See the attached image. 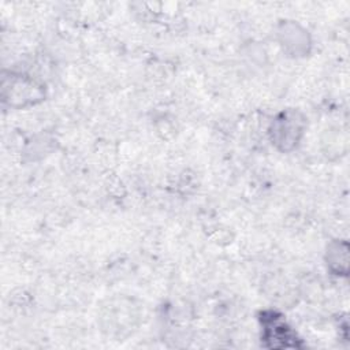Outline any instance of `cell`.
Segmentation results:
<instances>
[{"instance_id": "cell-2", "label": "cell", "mask_w": 350, "mask_h": 350, "mask_svg": "<svg viewBox=\"0 0 350 350\" xmlns=\"http://www.w3.org/2000/svg\"><path fill=\"white\" fill-rule=\"evenodd\" d=\"M3 97L14 107L34 104L42 98V88L25 77H11L10 82L3 81Z\"/></svg>"}, {"instance_id": "cell-4", "label": "cell", "mask_w": 350, "mask_h": 350, "mask_svg": "<svg viewBox=\"0 0 350 350\" xmlns=\"http://www.w3.org/2000/svg\"><path fill=\"white\" fill-rule=\"evenodd\" d=\"M349 249L346 242L332 243L328 249V265L338 275L347 273V256Z\"/></svg>"}, {"instance_id": "cell-3", "label": "cell", "mask_w": 350, "mask_h": 350, "mask_svg": "<svg viewBox=\"0 0 350 350\" xmlns=\"http://www.w3.org/2000/svg\"><path fill=\"white\" fill-rule=\"evenodd\" d=\"M262 339L268 347H297L298 339L290 327L275 312H265L261 317Z\"/></svg>"}, {"instance_id": "cell-1", "label": "cell", "mask_w": 350, "mask_h": 350, "mask_svg": "<svg viewBox=\"0 0 350 350\" xmlns=\"http://www.w3.org/2000/svg\"><path fill=\"white\" fill-rule=\"evenodd\" d=\"M305 119L297 111H286L278 115L272 123L271 139L280 150H290L297 146L304 134Z\"/></svg>"}]
</instances>
